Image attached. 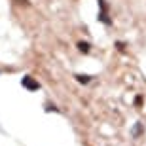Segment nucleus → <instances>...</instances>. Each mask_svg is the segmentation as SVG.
Instances as JSON below:
<instances>
[{"mask_svg": "<svg viewBox=\"0 0 146 146\" xmlns=\"http://www.w3.org/2000/svg\"><path fill=\"white\" fill-rule=\"evenodd\" d=\"M141 103H142V97H137V99H135V104H137V106H139V104H141Z\"/></svg>", "mask_w": 146, "mask_h": 146, "instance_id": "7", "label": "nucleus"}, {"mask_svg": "<svg viewBox=\"0 0 146 146\" xmlns=\"http://www.w3.org/2000/svg\"><path fill=\"white\" fill-rule=\"evenodd\" d=\"M99 21L104 23L106 27L112 25V19H110V13H108V6L104 0H99Z\"/></svg>", "mask_w": 146, "mask_h": 146, "instance_id": "1", "label": "nucleus"}, {"mask_svg": "<svg viewBox=\"0 0 146 146\" xmlns=\"http://www.w3.org/2000/svg\"><path fill=\"white\" fill-rule=\"evenodd\" d=\"M141 133H142V125L139 123V125H137V127H135V129H133V135H135V137H139V135H141Z\"/></svg>", "mask_w": 146, "mask_h": 146, "instance_id": "5", "label": "nucleus"}, {"mask_svg": "<svg viewBox=\"0 0 146 146\" xmlns=\"http://www.w3.org/2000/svg\"><path fill=\"white\" fill-rule=\"evenodd\" d=\"M21 86L29 91H38L40 89V82H36L33 76H23L21 78Z\"/></svg>", "mask_w": 146, "mask_h": 146, "instance_id": "2", "label": "nucleus"}, {"mask_svg": "<svg viewBox=\"0 0 146 146\" xmlns=\"http://www.w3.org/2000/svg\"><path fill=\"white\" fill-rule=\"evenodd\" d=\"M74 78H76V82H80V84H89V82H91V76L89 74H76Z\"/></svg>", "mask_w": 146, "mask_h": 146, "instance_id": "3", "label": "nucleus"}, {"mask_svg": "<svg viewBox=\"0 0 146 146\" xmlns=\"http://www.w3.org/2000/svg\"><path fill=\"white\" fill-rule=\"evenodd\" d=\"M78 49H80L82 53H89V49H91V46L87 42H78Z\"/></svg>", "mask_w": 146, "mask_h": 146, "instance_id": "4", "label": "nucleus"}, {"mask_svg": "<svg viewBox=\"0 0 146 146\" xmlns=\"http://www.w3.org/2000/svg\"><path fill=\"white\" fill-rule=\"evenodd\" d=\"M116 46H118V49H119V51H123V48H125V44H123V42H118Z\"/></svg>", "mask_w": 146, "mask_h": 146, "instance_id": "6", "label": "nucleus"}]
</instances>
